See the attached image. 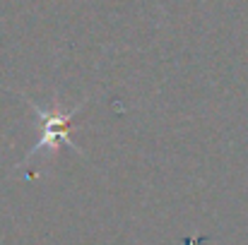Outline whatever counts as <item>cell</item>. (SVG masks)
I'll return each instance as SVG.
<instances>
[{
	"mask_svg": "<svg viewBox=\"0 0 248 245\" xmlns=\"http://www.w3.org/2000/svg\"><path fill=\"white\" fill-rule=\"evenodd\" d=\"M22 99L29 103V108H31V111L36 113V118L41 120V140L34 144V149L27 152V157L22 159L19 166L29 163L31 157H36V154H41V152H48L51 157H56L61 147H68V149L82 154V149H80V147L73 142V137H70V123H73V118L82 111L84 106L89 103V99H82V101H80L78 106H73V108H63L58 101H53L48 108H44V106H39L34 99H29V96H24V94H22Z\"/></svg>",
	"mask_w": 248,
	"mask_h": 245,
	"instance_id": "1",
	"label": "cell"
}]
</instances>
